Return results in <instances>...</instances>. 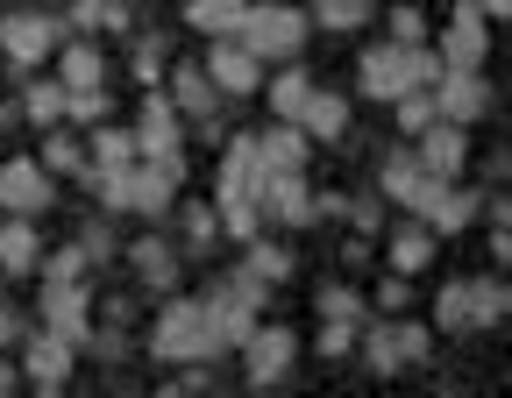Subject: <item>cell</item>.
I'll list each match as a JSON object with an SVG mask.
<instances>
[{"label": "cell", "instance_id": "1", "mask_svg": "<svg viewBox=\"0 0 512 398\" xmlns=\"http://www.w3.org/2000/svg\"><path fill=\"white\" fill-rule=\"evenodd\" d=\"M150 356L157 363H214L228 356V335H221V306L200 292V299H164L157 327H150Z\"/></svg>", "mask_w": 512, "mask_h": 398}, {"label": "cell", "instance_id": "2", "mask_svg": "<svg viewBox=\"0 0 512 398\" xmlns=\"http://www.w3.org/2000/svg\"><path fill=\"white\" fill-rule=\"evenodd\" d=\"M356 79H363V93H370V100L392 107L406 86H434V79H441V57H434L427 43H413V50H406V43L384 36V43H370V50H363Z\"/></svg>", "mask_w": 512, "mask_h": 398}, {"label": "cell", "instance_id": "3", "mask_svg": "<svg viewBox=\"0 0 512 398\" xmlns=\"http://www.w3.org/2000/svg\"><path fill=\"white\" fill-rule=\"evenodd\" d=\"M306 8H285V0H264V8H256L249 0V15H242V43L256 50V64H292L299 50H306Z\"/></svg>", "mask_w": 512, "mask_h": 398}, {"label": "cell", "instance_id": "4", "mask_svg": "<svg viewBox=\"0 0 512 398\" xmlns=\"http://www.w3.org/2000/svg\"><path fill=\"white\" fill-rule=\"evenodd\" d=\"M292 363H299V335L285 320H256L249 335H242V377H249V391H264V384H285L292 377Z\"/></svg>", "mask_w": 512, "mask_h": 398}, {"label": "cell", "instance_id": "5", "mask_svg": "<svg viewBox=\"0 0 512 398\" xmlns=\"http://www.w3.org/2000/svg\"><path fill=\"white\" fill-rule=\"evenodd\" d=\"M200 72H207V79H214V93H228V100L264 93V64H256V50H249L242 36H207Z\"/></svg>", "mask_w": 512, "mask_h": 398}, {"label": "cell", "instance_id": "6", "mask_svg": "<svg viewBox=\"0 0 512 398\" xmlns=\"http://www.w3.org/2000/svg\"><path fill=\"white\" fill-rule=\"evenodd\" d=\"M43 327L50 335H64L72 349H86L93 342V292L79 285V278H43Z\"/></svg>", "mask_w": 512, "mask_h": 398}, {"label": "cell", "instance_id": "7", "mask_svg": "<svg viewBox=\"0 0 512 398\" xmlns=\"http://www.w3.org/2000/svg\"><path fill=\"white\" fill-rule=\"evenodd\" d=\"M434 57H441V72H484V57H491V22L470 8V0H456V22L434 36Z\"/></svg>", "mask_w": 512, "mask_h": 398}, {"label": "cell", "instance_id": "8", "mask_svg": "<svg viewBox=\"0 0 512 398\" xmlns=\"http://www.w3.org/2000/svg\"><path fill=\"white\" fill-rule=\"evenodd\" d=\"M57 43H64L57 15H0V50H8L15 72H36L43 57H57Z\"/></svg>", "mask_w": 512, "mask_h": 398}, {"label": "cell", "instance_id": "9", "mask_svg": "<svg viewBox=\"0 0 512 398\" xmlns=\"http://www.w3.org/2000/svg\"><path fill=\"white\" fill-rule=\"evenodd\" d=\"M50 199H57V178H50L36 157H8V164H0V214H29V221H43Z\"/></svg>", "mask_w": 512, "mask_h": 398}, {"label": "cell", "instance_id": "10", "mask_svg": "<svg viewBox=\"0 0 512 398\" xmlns=\"http://www.w3.org/2000/svg\"><path fill=\"white\" fill-rule=\"evenodd\" d=\"M256 214L278 228H313L320 221V192H306V171H271L256 192Z\"/></svg>", "mask_w": 512, "mask_h": 398}, {"label": "cell", "instance_id": "11", "mask_svg": "<svg viewBox=\"0 0 512 398\" xmlns=\"http://www.w3.org/2000/svg\"><path fill=\"white\" fill-rule=\"evenodd\" d=\"M72 342L50 335V327H22V384L36 391H64V377H72Z\"/></svg>", "mask_w": 512, "mask_h": 398}, {"label": "cell", "instance_id": "12", "mask_svg": "<svg viewBox=\"0 0 512 398\" xmlns=\"http://www.w3.org/2000/svg\"><path fill=\"white\" fill-rule=\"evenodd\" d=\"M427 93H434V114H441V121H456V128L484 121V114H491V100H498L484 72H441Z\"/></svg>", "mask_w": 512, "mask_h": 398}, {"label": "cell", "instance_id": "13", "mask_svg": "<svg viewBox=\"0 0 512 398\" xmlns=\"http://www.w3.org/2000/svg\"><path fill=\"white\" fill-rule=\"evenodd\" d=\"M413 157H420L427 178H463V164H470V128H456V121L434 114L420 136H413Z\"/></svg>", "mask_w": 512, "mask_h": 398}, {"label": "cell", "instance_id": "14", "mask_svg": "<svg viewBox=\"0 0 512 398\" xmlns=\"http://www.w3.org/2000/svg\"><path fill=\"white\" fill-rule=\"evenodd\" d=\"M178 143H185V114L171 107L164 86H150L143 93V114H136V157H171Z\"/></svg>", "mask_w": 512, "mask_h": 398}, {"label": "cell", "instance_id": "15", "mask_svg": "<svg viewBox=\"0 0 512 398\" xmlns=\"http://www.w3.org/2000/svg\"><path fill=\"white\" fill-rule=\"evenodd\" d=\"M256 164L264 171H306V157H313V136L299 121H271V128H256Z\"/></svg>", "mask_w": 512, "mask_h": 398}, {"label": "cell", "instance_id": "16", "mask_svg": "<svg viewBox=\"0 0 512 398\" xmlns=\"http://www.w3.org/2000/svg\"><path fill=\"white\" fill-rule=\"evenodd\" d=\"M0 271H8V278H36L43 271V242H36V221L29 214L0 221Z\"/></svg>", "mask_w": 512, "mask_h": 398}, {"label": "cell", "instance_id": "17", "mask_svg": "<svg viewBox=\"0 0 512 398\" xmlns=\"http://www.w3.org/2000/svg\"><path fill=\"white\" fill-rule=\"evenodd\" d=\"M299 128H306L313 143H342V136H349V100L328 93V86H313V100L299 107Z\"/></svg>", "mask_w": 512, "mask_h": 398}, {"label": "cell", "instance_id": "18", "mask_svg": "<svg viewBox=\"0 0 512 398\" xmlns=\"http://www.w3.org/2000/svg\"><path fill=\"white\" fill-rule=\"evenodd\" d=\"M57 79H64V93H100L107 57L93 43H57Z\"/></svg>", "mask_w": 512, "mask_h": 398}, {"label": "cell", "instance_id": "19", "mask_svg": "<svg viewBox=\"0 0 512 398\" xmlns=\"http://www.w3.org/2000/svg\"><path fill=\"white\" fill-rule=\"evenodd\" d=\"M434 242H441V235H434L427 221H406V228H392V271H399V278H420L427 263H434Z\"/></svg>", "mask_w": 512, "mask_h": 398}, {"label": "cell", "instance_id": "20", "mask_svg": "<svg viewBox=\"0 0 512 398\" xmlns=\"http://www.w3.org/2000/svg\"><path fill=\"white\" fill-rule=\"evenodd\" d=\"M420 185H427V171H420L413 143L384 157V171H377V199H399V207H413V192H420Z\"/></svg>", "mask_w": 512, "mask_h": 398}, {"label": "cell", "instance_id": "21", "mask_svg": "<svg viewBox=\"0 0 512 398\" xmlns=\"http://www.w3.org/2000/svg\"><path fill=\"white\" fill-rule=\"evenodd\" d=\"M214 79L200 72V64H178V72H171V107L185 114V121H200V114H214Z\"/></svg>", "mask_w": 512, "mask_h": 398}, {"label": "cell", "instance_id": "22", "mask_svg": "<svg viewBox=\"0 0 512 398\" xmlns=\"http://www.w3.org/2000/svg\"><path fill=\"white\" fill-rule=\"evenodd\" d=\"M128 256H136V271H143V285H150V292H171V285H178V249H171V242L143 235Z\"/></svg>", "mask_w": 512, "mask_h": 398}, {"label": "cell", "instance_id": "23", "mask_svg": "<svg viewBox=\"0 0 512 398\" xmlns=\"http://www.w3.org/2000/svg\"><path fill=\"white\" fill-rule=\"evenodd\" d=\"M242 15H249V0H185V22L200 36H235Z\"/></svg>", "mask_w": 512, "mask_h": 398}, {"label": "cell", "instance_id": "24", "mask_svg": "<svg viewBox=\"0 0 512 398\" xmlns=\"http://www.w3.org/2000/svg\"><path fill=\"white\" fill-rule=\"evenodd\" d=\"M370 15H377V0H313V8H306V22H313V29H335V36L370 29Z\"/></svg>", "mask_w": 512, "mask_h": 398}, {"label": "cell", "instance_id": "25", "mask_svg": "<svg viewBox=\"0 0 512 398\" xmlns=\"http://www.w3.org/2000/svg\"><path fill=\"white\" fill-rule=\"evenodd\" d=\"M264 100H271V114H278V121H299V107L313 100V79L299 72V64H285L278 79H264Z\"/></svg>", "mask_w": 512, "mask_h": 398}, {"label": "cell", "instance_id": "26", "mask_svg": "<svg viewBox=\"0 0 512 398\" xmlns=\"http://www.w3.org/2000/svg\"><path fill=\"white\" fill-rule=\"evenodd\" d=\"M242 271H256L264 285H285V278H292V249H285V242H264V235H249V242H242Z\"/></svg>", "mask_w": 512, "mask_h": 398}, {"label": "cell", "instance_id": "27", "mask_svg": "<svg viewBox=\"0 0 512 398\" xmlns=\"http://www.w3.org/2000/svg\"><path fill=\"white\" fill-rule=\"evenodd\" d=\"M313 313H320V320H349V327H363V320H370V299H363L356 285H320V292H313Z\"/></svg>", "mask_w": 512, "mask_h": 398}, {"label": "cell", "instance_id": "28", "mask_svg": "<svg viewBox=\"0 0 512 398\" xmlns=\"http://www.w3.org/2000/svg\"><path fill=\"white\" fill-rule=\"evenodd\" d=\"M121 164H136V128H93L86 171H121Z\"/></svg>", "mask_w": 512, "mask_h": 398}, {"label": "cell", "instance_id": "29", "mask_svg": "<svg viewBox=\"0 0 512 398\" xmlns=\"http://www.w3.org/2000/svg\"><path fill=\"white\" fill-rule=\"evenodd\" d=\"M505 313H512L505 278H470V327H498Z\"/></svg>", "mask_w": 512, "mask_h": 398}, {"label": "cell", "instance_id": "30", "mask_svg": "<svg viewBox=\"0 0 512 398\" xmlns=\"http://www.w3.org/2000/svg\"><path fill=\"white\" fill-rule=\"evenodd\" d=\"M434 327H441V335L470 327V278H448V285L434 292Z\"/></svg>", "mask_w": 512, "mask_h": 398}, {"label": "cell", "instance_id": "31", "mask_svg": "<svg viewBox=\"0 0 512 398\" xmlns=\"http://www.w3.org/2000/svg\"><path fill=\"white\" fill-rule=\"evenodd\" d=\"M22 114H29L36 128H57V121H64V79H36V86L22 93Z\"/></svg>", "mask_w": 512, "mask_h": 398}, {"label": "cell", "instance_id": "32", "mask_svg": "<svg viewBox=\"0 0 512 398\" xmlns=\"http://www.w3.org/2000/svg\"><path fill=\"white\" fill-rule=\"evenodd\" d=\"M363 363L377 370V377H399L406 363H399V335H392V320H377L370 335H363Z\"/></svg>", "mask_w": 512, "mask_h": 398}, {"label": "cell", "instance_id": "33", "mask_svg": "<svg viewBox=\"0 0 512 398\" xmlns=\"http://www.w3.org/2000/svg\"><path fill=\"white\" fill-rule=\"evenodd\" d=\"M392 335H399V363H406V370H420V363L434 356V327H420V320H392Z\"/></svg>", "mask_w": 512, "mask_h": 398}, {"label": "cell", "instance_id": "34", "mask_svg": "<svg viewBox=\"0 0 512 398\" xmlns=\"http://www.w3.org/2000/svg\"><path fill=\"white\" fill-rule=\"evenodd\" d=\"M392 114H399V128H406V136H420V128L434 121V93H427V86H406V93L392 100Z\"/></svg>", "mask_w": 512, "mask_h": 398}, {"label": "cell", "instance_id": "35", "mask_svg": "<svg viewBox=\"0 0 512 398\" xmlns=\"http://www.w3.org/2000/svg\"><path fill=\"white\" fill-rule=\"evenodd\" d=\"M43 171H50V178H57V171H79V178H86V150H79L72 136H50V143H43Z\"/></svg>", "mask_w": 512, "mask_h": 398}, {"label": "cell", "instance_id": "36", "mask_svg": "<svg viewBox=\"0 0 512 398\" xmlns=\"http://www.w3.org/2000/svg\"><path fill=\"white\" fill-rule=\"evenodd\" d=\"M427 36H434V29H427V15L413 8V0H399V8H392V43H406V50H413V43H427Z\"/></svg>", "mask_w": 512, "mask_h": 398}, {"label": "cell", "instance_id": "37", "mask_svg": "<svg viewBox=\"0 0 512 398\" xmlns=\"http://www.w3.org/2000/svg\"><path fill=\"white\" fill-rule=\"evenodd\" d=\"M86 263H93L86 242L79 249H43V278H86Z\"/></svg>", "mask_w": 512, "mask_h": 398}, {"label": "cell", "instance_id": "38", "mask_svg": "<svg viewBox=\"0 0 512 398\" xmlns=\"http://www.w3.org/2000/svg\"><path fill=\"white\" fill-rule=\"evenodd\" d=\"M313 342H320V356H349V349H356V327H349V320H320Z\"/></svg>", "mask_w": 512, "mask_h": 398}, {"label": "cell", "instance_id": "39", "mask_svg": "<svg viewBox=\"0 0 512 398\" xmlns=\"http://www.w3.org/2000/svg\"><path fill=\"white\" fill-rule=\"evenodd\" d=\"M342 214L356 221V235H377V228H384V199H349Z\"/></svg>", "mask_w": 512, "mask_h": 398}, {"label": "cell", "instance_id": "40", "mask_svg": "<svg viewBox=\"0 0 512 398\" xmlns=\"http://www.w3.org/2000/svg\"><path fill=\"white\" fill-rule=\"evenodd\" d=\"M64 114H72V121H100L107 114V86L100 93H64Z\"/></svg>", "mask_w": 512, "mask_h": 398}, {"label": "cell", "instance_id": "41", "mask_svg": "<svg viewBox=\"0 0 512 398\" xmlns=\"http://www.w3.org/2000/svg\"><path fill=\"white\" fill-rule=\"evenodd\" d=\"M136 79H143V93L164 86V57H157V43H136Z\"/></svg>", "mask_w": 512, "mask_h": 398}, {"label": "cell", "instance_id": "42", "mask_svg": "<svg viewBox=\"0 0 512 398\" xmlns=\"http://www.w3.org/2000/svg\"><path fill=\"white\" fill-rule=\"evenodd\" d=\"M185 235H192V242L207 249V242L221 235V214H207V207H192V214H185Z\"/></svg>", "mask_w": 512, "mask_h": 398}, {"label": "cell", "instance_id": "43", "mask_svg": "<svg viewBox=\"0 0 512 398\" xmlns=\"http://www.w3.org/2000/svg\"><path fill=\"white\" fill-rule=\"evenodd\" d=\"M107 22V0H72V29H100Z\"/></svg>", "mask_w": 512, "mask_h": 398}, {"label": "cell", "instance_id": "44", "mask_svg": "<svg viewBox=\"0 0 512 398\" xmlns=\"http://www.w3.org/2000/svg\"><path fill=\"white\" fill-rule=\"evenodd\" d=\"M377 306H384V313H399V306H406V278H399V271L377 285Z\"/></svg>", "mask_w": 512, "mask_h": 398}, {"label": "cell", "instance_id": "45", "mask_svg": "<svg viewBox=\"0 0 512 398\" xmlns=\"http://www.w3.org/2000/svg\"><path fill=\"white\" fill-rule=\"evenodd\" d=\"M8 342H22V313H15L8 299H0V349H8Z\"/></svg>", "mask_w": 512, "mask_h": 398}, {"label": "cell", "instance_id": "46", "mask_svg": "<svg viewBox=\"0 0 512 398\" xmlns=\"http://www.w3.org/2000/svg\"><path fill=\"white\" fill-rule=\"evenodd\" d=\"M470 8H477L484 22H505V15H512V0H470Z\"/></svg>", "mask_w": 512, "mask_h": 398}, {"label": "cell", "instance_id": "47", "mask_svg": "<svg viewBox=\"0 0 512 398\" xmlns=\"http://www.w3.org/2000/svg\"><path fill=\"white\" fill-rule=\"evenodd\" d=\"M8 391H22V363H8V356H0V398H8Z\"/></svg>", "mask_w": 512, "mask_h": 398}]
</instances>
